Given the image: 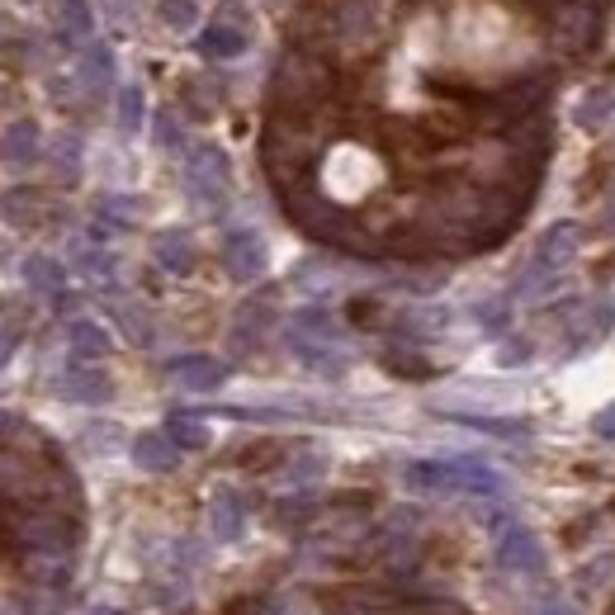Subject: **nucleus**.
<instances>
[{
	"instance_id": "nucleus-1",
	"label": "nucleus",
	"mask_w": 615,
	"mask_h": 615,
	"mask_svg": "<svg viewBox=\"0 0 615 615\" xmlns=\"http://www.w3.org/2000/svg\"><path fill=\"white\" fill-rule=\"evenodd\" d=\"M502 568H512V573H540L544 568V550H540V540L535 535H525V531H516L512 540L502 544Z\"/></svg>"
},
{
	"instance_id": "nucleus-2",
	"label": "nucleus",
	"mask_w": 615,
	"mask_h": 615,
	"mask_svg": "<svg viewBox=\"0 0 615 615\" xmlns=\"http://www.w3.org/2000/svg\"><path fill=\"white\" fill-rule=\"evenodd\" d=\"M260 266H266L260 242L256 237H233V246H227V270H233L237 279H252V275H260Z\"/></svg>"
},
{
	"instance_id": "nucleus-3",
	"label": "nucleus",
	"mask_w": 615,
	"mask_h": 615,
	"mask_svg": "<svg viewBox=\"0 0 615 615\" xmlns=\"http://www.w3.org/2000/svg\"><path fill=\"white\" fill-rule=\"evenodd\" d=\"M175 379H181L185 389H218L223 365H214V360H175Z\"/></svg>"
},
{
	"instance_id": "nucleus-4",
	"label": "nucleus",
	"mask_w": 615,
	"mask_h": 615,
	"mask_svg": "<svg viewBox=\"0 0 615 615\" xmlns=\"http://www.w3.org/2000/svg\"><path fill=\"white\" fill-rule=\"evenodd\" d=\"M133 454H137V464H143V469H171L175 464V450L162 441V435H143Z\"/></svg>"
},
{
	"instance_id": "nucleus-5",
	"label": "nucleus",
	"mask_w": 615,
	"mask_h": 615,
	"mask_svg": "<svg viewBox=\"0 0 615 615\" xmlns=\"http://www.w3.org/2000/svg\"><path fill=\"white\" fill-rule=\"evenodd\" d=\"M72 346L81 350V356H104V346H110V341H104V331H100V327L76 322V327H72Z\"/></svg>"
},
{
	"instance_id": "nucleus-6",
	"label": "nucleus",
	"mask_w": 615,
	"mask_h": 615,
	"mask_svg": "<svg viewBox=\"0 0 615 615\" xmlns=\"http://www.w3.org/2000/svg\"><path fill=\"white\" fill-rule=\"evenodd\" d=\"M214 525H218V540H233V535H237V525H242V512L233 506V498H227V492L214 502Z\"/></svg>"
},
{
	"instance_id": "nucleus-7",
	"label": "nucleus",
	"mask_w": 615,
	"mask_h": 615,
	"mask_svg": "<svg viewBox=\"0 0 615 615\" xmlns=\"http://www.w3.org/2000/svg\"><path fill=\"white\" fill-rule=\"evenodd\" d=\"M171 441H175V445H185V450H199V445L208 441V431L199 427V421L175 417V421H171Z\"/></svg>"
},
{
	"instance_id": "nucleus-8",
	"label": "nucleus",
	"mask_w": 615,
	"mask_h": 615,
	"mask_svg": "<svg viewBox=\"0 0 615 615\" xmlns=\"http://www.w3.org/2000/svg\"><path fill=\"white\" fill-rule=\"evenodd\" d=\"M266 615H318V611H312L308 602H298V596H279Z\"/></svg>"
},
{
	"instance_id": "nucleus-9",
	"label": "nucleus",
	"mask_w": 615,
	"mask_h": 615,
	"mask_svg": "<svg viewBox=\"0 0 615 615\" xmlns=\"http://www.w3.org/2000/svg\"><path fill=\"white\" fill-rule=\"evenodd\" d=\"M29 279H33V285H58V266H48V260H33V266H29Z\"/></svg>"
},
{
	"instance_id": "nucleus-10",
	"label": "nucleus",
	"mask_w": 615,
	"mask_h": 615,
	"mask_svg": "<svg viewBox=\"0 0 615 615\" xmlns=\"http://www.w3.org/2000/svg\"><path fill=\"white\" fill-rule=\"evenodd\" d=\"M540 615H573V606L564 602V596H550V602L540 606Z\"/></svg>"
},
{
	"instance_id": "nucleus-11",
	"label": "nucleus",
	"mask_w": 615,
	"mask_h": 615,
	"mask_svg": "<svg viewBox=\"0 0 615 615\" xmlns=\"http://www.w3.org/2000/svg\"><path fill=\"white\" fill-rule=\"evenodd\" d=\"M596 431H602V435H615V408L596 417Z\"/></svg>"
},
{
	"instance_id": "nucleus-12",
	"label": "nucleus",
	"mask_w": 615,
	"mask_h": 615,
	"mask_svg": "<svg viewBox=\"0 0 615 615\" xmlns=\"http://www.w3.org/2000/svg\"><path fill=\"white\" fill-rule=\"evenodd\" d=\"M91 615H123V611H114V606H95Z\"/></svg>"
}]
</instances>
